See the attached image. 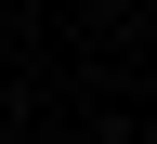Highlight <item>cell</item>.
<instances>
[{
	"instance_id": "cell-2",
	"label": "cell",
	"mask_w": 157,
	"mask_h": 144,
	"mask_svg": "<svg viewBox=\"0 0 157 144\" xmlns=\"http://www.w3.org/2000/svg\"><path fill=\"white\" fill-rule=\"evenodd\" d=\"M118 13H144V0H118Z\"/></svg>"
},
{
	"instance_id": "cell-1",
	"label": "cell",
	"mask_w": 157,
	"mask_h": 144,
	"mask_svg": "<svg viewBox=\"0 0 157 144\" xmlns=\"http://www.w3.org/2000/svg\"><path fill=\"white\" fill-rule=\"evenodd\" d=\"M144 144H157V105H144Z\"/></svg>"
}]
</instances>
